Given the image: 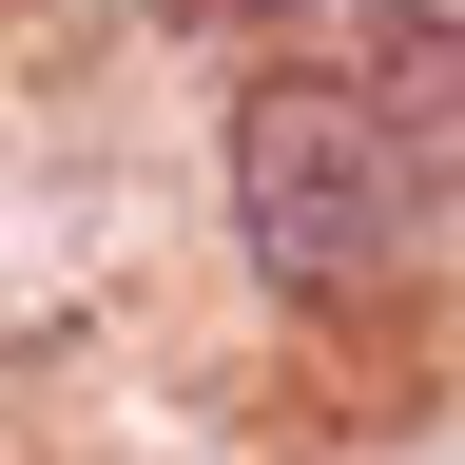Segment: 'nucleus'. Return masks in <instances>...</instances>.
Masks as SVG:
<instances>
[{"label": "nucleus", "instance_id": "nucleus-1", "mask_svg": "<svg viewBox=\"0 0 465 465\" xmlns=\"http://www.w3.org/2000/svg\"><path fill=\"white\" fill-rule=\"evenodd\" d=\"M407 213H427V155L369 116V78H252L232 97V232H252V272L291 311H349Z\"/></svg>", "mask_w": 465, "mask_h": 465}, {"label": "nucleus", "instance_id": "nucleus-2", "mask_svg": "<svg viewBox=\"0 0 465 465\" xmlns=\"http://www.w3.org/2000/svg\"><path fill=\"white\" fill-rule=\"evenodd\" d=\"M369 58H388V78H369V116H388L407 155H427V136H465V20L388 0V20H369Z\"/></svg>", "mask_w": 465, "mask_h": 465}, {"label": "nucleus", "instance_id": "nucleus-3", "mask_svg": "<svg viewBox=\"0 0 465 465\" xmlns=\"http://www.w3.org/2000/svg\"><path fill=\"white\" fill-rule=\"evenodd\" d=\"M174 39H272V20H311V0H155Z\"/></svg>", "mask_w": 465, "mask_h": 465}]
</instances>
